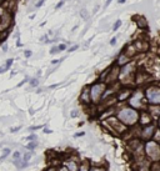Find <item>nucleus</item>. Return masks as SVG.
I'll list each match as a JSON object with an SVG mask.
<instances>
[{"label":"nucleus","mask_w":160,"mask_h":171,"mask_svg":"<svg viewBox=\"0 0 160 171\" xmlns=\"http://www.w3.org/2000/svg\"><path fill=\"white\" fill-rule=\"evenodd\" d=\"M44 171H56V166H51V165H50L49 168H46Z\"/></svg>","instance_id":"2f4dec72"},{"label":"nucleus","mask_w":160,"mask_h":171,"mask_svg":"<svg viewBox=\"0 0 160 171\" xmlns=\"http://www.w3.org/2000/svg\"><path fill=\"white\" fill-rule=\"evenodd\" d=\"M6 50H8V45L4 44V45H3V51H6Z\"/></svg>","instance_id":"79ce46f5"},{"label":"nucleus","mask_w":160,"mask_h":171,"mask_svg":"<svg viewBox=\"0 0 160 171\" xmlns=\"http://www.w3.org/2000/svg\"><path fill=\"white\" fill-rule=\"evenodd\" d=\"M150 164H151V161H149L146 157L140 161L134 162V165H135V171H149Z\"/></svg>","instance_id":"4468645a"},{"label":"nucleus","mask_w":160,"mask_h":171,"mask_svg":"<svg viewBox=\"0 0 160 171\" xmlns=\"http://www.w3.org/2000/svg\"><path fill=\"white\" fill-rule=\"evenodd\" d=\"M13 61H14L13 59H8V60H6V62H5V66H6L8 69H10V66L13 65Z\"/></svg>","instance_id":"c85d7f7f"},{"label":"nucleus","mask_w":160,"mask_h":171,"mask_svg":"<svg viewBox=\"0 0 160 171\" xmlns=\"http://www.w3.org/2000/svg\"><path fill=\"white\" fill-rule=\"evenodd\" d=\"M29 84H30V86H33V87H35V86H38V84H39V80L38 79H30L29 80Z\"/></svg>","instance_id":"b1692460"},{"label":"nucleus","mask_w":160,"mask_h":171,"mask_svg":"<svg viewBox=\"0 0 160 171\" xmlns=\"http://www.w3.org/2000/svg\"><path fill=\"white\" fill-rule=\"evenodd\" d=\"M118 76H119V66L116 64H114L111 66V68H109V73L106 75V78H105L104 82L105 84H114V82L118 81Z\"/></svg>","instance_id":"1a4fd4ad"},{"label":"nucleus","mask_w":160,"mask_h":171,"mask_svg":"<svg viewBox=\"0 0 160 171\" xmlns=\"http://www.w3.org/2000/svg\"><path fill=\"white\" fill-rule=\"evenodd\" d=\"M44 1H45V0H39V1L36 3L35 8H40V6H41V5H43V4H44Z\"/></svg>","instance_id":"4c0bfd02"},{"label":"nucleus","mask_w":160,"mask_h":171,"mask_svg":"<svg viewBox=\"0 0 160 171\" xmlns=\"http://www.w3.org/2000/svg\"><path fill=\"white\" fill-rule=\"evenodd\" d=\"M78 114H79V111H78V110H73V111L70 112V116H71V118H77Z\"/></svg>","instance_id":"7c9ffc66"},{"label":"nucleus","mask_w":160,"mask_h":171,"mask_svg":"<svg viewBox=\"0 0 160 171\" xmlns=\"http://www.w3.org/2000/svg\"><path fill=\"white\" fill-rule=\"evenodd\" d=\"M103 124L115 135H123L124 132L128 130V127H126L121 121H119L116 116H113V115L109 116L106 120H104Z\"/></svg>","instance_id":"20e7f679"},{"label":"nucleus","mask_w":160,"mask_h":171,"mask_svg":"<svg viewBox=\"0 0 160 171\" xmlns=\"http://www.w3.org/2000/svg\"><path fill=\"white\" fill-rule=\"evenodd\" d=\"M22 41H20V39H19V37H18V40H16V46H18V48H20V46H22Z\"/></svg>","instance_id":"ea45409f"},{"label":"nucleus","mask_w":160,"mask_h":171,"mask_svg":"<svg viewBox=\"0 0 160 171\" xmlns=\"http://www.w3.org/2000/svg\"><path fill=\"white\" fill-rule=\"evenodd\" d=\"M136 25H138V28H140V29H146L148 28V21H146V19L144 18V16H136Z\"/></svg>","instance_id":"a211bd4d"},{"label":"nucleus","mask_w":160,"mask_h":171,"mask_svg":"<svg viewBox=\"0 0 160 171\" xmlns=\"http://www.w3.org/2000/svg\"><path fill=\"white\" fill-rule=\"evenodd\" d=\"M80 102L84 105H90L91 99H90V93H89V87H84L81 94H80Z\"/></svg>","instance_id":"2eb2a0df"},{"label":"nucleus","mask_w":160,"mask_h":171,"mask_svg":"<svg viewBox=\"0 0 160 171\" xmlns=\"http://www.w3.org/2000/svg\"><path fill=\"white\" fill-rule=\"evenodd\" d=\"M10 154V150L9 149H4V154H3V156L0 157V161H3V160H5L6 157H8V155Z\"/></svg>","instance_id":"5701e85b"},{"label":"nucleus","mask_w":160,"mask_h":171,"mask_svg":"<svg viewBox=\"0 0 160 171\" xmlns=\"http://www.w3.org/2000/svg\"><path fill=\"white\" fill-rule=\"evenodd\" d=\"M129 61H130V57H129V56H126L124 53H121L120 55H119V57H118V60H116L115 64L120 68V66H123V65H125V64H128Z\"/></svg>","instance_id":"f3484780"},{"label":"nucleus","mask_w":160,"mask_h":171,"mask_svg":"<svg viewBox=\"0 0 160 171\" xmlns=\"http://www.w3.org/2000/svg\"><path fill=\"white\" fill-rule=\"evenodd\" d=\"M63 5H64V1H61V0H60V1H59V3L56 4V6H55V9H60V8H61Z\"/></svg>","instance_id":"f704fd0d"},{"label":"nucleus","mask_w":160,"mask_h":171,"mask_svg":"<svg viewBox=\"0 0 160 171\" xmlns=\"http://www.w3.org/2000/svg\"><path fill=\"white\" fill-rule=\"evenodd\" d=\"M80 15L83 16L84 20H86V19H88V11H86V9H83L81 11H80Z\"/></svg>","instance_id":"bb28decb"},{"label":"nucleus","mask_w":160,"mask_h":171,"mask_svg":"<svg viewBox=\"0 0 160 171\" xmlns=\"http://www.w3.org/2000/svg\"><path fill=\"white\" fill-rule=\"evenodd\" d=\"M116 118L119 121H121L126 127H131L138 124L139 119V111L136 109H133L130 106H124L120 110L116 111Z\"/></svg>","instance_id":"f257e3e1"},{"label":"nucleus","mask_w":160,"mask_h":171,"mask_svg":"<svg viewBox=\"0 0 160 171\" xmlns=\"http://www.w3.org/2000/svg\"><path fill=\"white\" fill-rule=\"evenodd\" d=\"M158 127V123H151L146 126H140V134H139V139L140 140H150L153 137V134L155 129Z\"/></svg>","instance_id":"6e6552de"},{"label":"nucleus","mask_w":160,"mask_h":171,"mask_svg":"<svg viewBox=\"0 0 160 171\" xmlns=\"http://www.w3.org/2000/svg\"><path fill=\"white\" fill-rule=\"evenodd\" d=\"M56 53H59V50H58L56 46H53L51 49H50V54H51V55H54V54H56Z\"/></svg>","instance_id":"c756f323"},{"label":"nucleus","mask_w":160,"mask_h":171,"mask_svg":"<svg viewBox=\"0 0 160 171\" xmlns=\"http://www.w3.org/2000/svg\"><path fill=\"white\" fill-rule=\"evenodd\" d=\"M8 70V68L6 66H1V68H0V74H3V73H5Z\"/></svg>","instance_id":"58836bf2"},{"label":"nucleus","mask_w":160,"mask_h":171,"mask_svg":"<svg viewBox=\"0 0 160 171\" xmlns=\"http://www.w3.org/2000/svg\"><path fill=\"white\" fill-rule=\"evenodd\" d=\"M115 43H116V37H113L110 40V45H115Z\"/></svg>","instance_id":"a19ab883"},{"label":"nucleus","mask_w":160,"mask_h":171,"mask_svg":"<svg viewBox=\"0 0 160 171\" xmlns=\"http://www.w3.org/2000/svg\"><path fill=\"white\" fill-rule=\"evenodd\" d=\"M61 1H65V0H61Z\"/></svg>","instance_id":"09e8293b"},{"label":"nucleus","mask_w":160,"mask_h":171,"mask_svg":"<svg viewBox=\"0 0 160 171\" xmlns=\"http://www.w3.org/2000/svg\"><path fill=\"white\" fill-rule=\"evenodd\" d=\"M144 155L149 161H159L160 160V146L159 143L153 139L146 140L144 143Z\"/></svg>","instance_id":"f03ea898"},{"label":"nucleus","mask_w":160,"mask_h":171,"mask_svg":"<svg viewBox=\"0 0 160 171\" xmlns=\"http://www.w3.org/2000/svg\"><path fill=\"white\" fill-rule=\"evenodd\" d=\"M134 75H135V64L129 61L128 64H125L119 68L118 81H120L121 84H124V85H128L134 79Z\"/></svg>","instance_id":"7ed1b4c3"},{"label":"nucleus","mask_w":160,"mask_h":171,"mask_svg":"<svg viewBox=\"0 0 160 171\" xmlns=\"http://www.w3.org/2000/svg\"><path fill=\"white\" fill-rule=\"evenodd\" d=\"M128 100H129V106L133 107V109H136V110L145 109V106H144V100H145L144 91H141L140 89L133 90V93H131V95H130V98Z\"/></svg>","instance_id":"423d86ee"},{"label":"nucleus","mask_w":160,"mask_h":171,"mask_svg":"<svg viewBox=\"0 0 160 171\" xmlns=\"http://www.w3.org/2000/svg\"><path fill=\"white\" fill-rule=\"evenodd\" d=\"M78 48H79V45H74V46H71V48H69V49H68V51H69V53L75 51V50H77Z\"/></svg>","instance_id":"473e14b6"},{"label":"nucleus","mask_w":160,"mask_h":171,"mask_svg":"<svg viewBox=\"0 0 160 171\" xmlns=\"http://www.w3.org/2000/svg\"><path fill=\"white\" fill-rule=\"evenodd\" d=\"M120 25H121V20H116V21H115V24H114V26H113V30H114V31H116L118 29L120 28Z\"/></svg>","instance_id":"a878e982"},{"label":"nucleus","mask_w":160,"mask_h":171,"mask_svg":"<svg viewBox=\"0 0 160 171\" xmlns=\"http://www.w3.org/2000/svg\"><path fill=\"white\" fill-rule=\"evenodd\" d=\"M84 135H85V132H84V131H80V132H77V134L74 135V137H80V136H84Z\"/></svg>","instance_id":"e433bc0d"},{"label":"nucleus","mask_w":160,"mask_h":171,"mask_svg":"<svg viewBox=\"0 0 160 171\" xmlns=\"http://www.w3.org/2000/svg\"><path fill=\"white\" fill-rule=\"evenodd\" d=\"M88 171H106L105 166H98V165H90V168Z\"/></svg>","instance_id":"aec40b11"},{"label":"nucleus","mask_w":160,"mask_h":171,"mask_svg":"<svg viewBox=\"0 0 160 171\" xmlns=\"http://www.w3.org/2000/svg\"><path fill=\"white\" fill-rule=\"evenodd\" d=\"M134 80H135L136 85H144V84H148V82L151 81V76L144 71H139L134 75Z\"/></svg>","instance_id":"f8f14e48"},{"label":"nucleus","mask_w":160,"mask_h":171,"mask_svg":"<svg viewBox=\"0 0 160 171\" xmlns=\"http://www.w3.org/2000/svg\"><path fill=\"white\" fill-rule=\"evenodd\" d=\"M148 112L151 115L153 120H155V123H158V119H159V115H160V107L159 105H149L148 109Z\"/></svg>","instance_id":"dca6fc26"},{"label":"nucleus","mask_w":160,"mask_h":171,"mask_svg":"<svg viewBox=\"0 0 160 171\" xmlns=\"http://www.w3.org/2000/svg\"><path fill=\"white\" fill-rule=\"evenodd\" d=\"M26 139H28L29 141H35V140H36V135H30V136H28Z\"/></svg>","instance_id":"72a5a7b5"},{"label":"nucleus","mask_w":160,"mask_h":171,"mask_svg":"<svg viewBox=\"0 0 160 171\" xmlns=\"http://www.w3.org/2000/svg\"><path fill=\"white\" fill-rule=\"evenodd\" d=\"M35 147H36V143H35V141H30V143L26 145V149L30 150V151H33V150H34Z\"/></svg>","instance_id":"4be33fe9"},{"label":"nucleus","mask_w":160,"mask_h":171,"mask_svg":"<svg viewBox=\"0 0 160 171\" xmlns=\"http://www.w3.org/2000/svg\"><path fill=\"white\" fill-rule=\"evenodd\" d=\"M0 39H1V31H0Z\"/></svg>","instance_id":"de8ad7c7"},{"label":"nucleus","mask_w":160,"mask_h":171,"mask_svg":"<svg viewBox=\"0 0 160 171\" xmlns=\"http://www.w3.org/2000/svg\"><path fill=\"white\" fill-rule=\"evenodd\" d=\"M106 89V84L103 81H99V82H95L89 87V93H90V99H91V102L94 104H99L100 102V99H102V95L103 93Z\"/></svg>","instance_id":"0eeeda50"},{"label":"nucleus","mask_w":160,"mask_h":171,"mask_svg":"<svg viewBox=\"0 0 160 171\" xmlns=\"http://www.w3.org/2000/svg\"><path fill=\"white\" fill-rule=\"evenodd\" d=\"M90 168V162L88 161V160H84L81 162H79V169L78 171H88Z\"/></svg>","instance_id":"6ab92c4d"},{"label":"nucleus","mask_w":160,"mask_h":171,"mask_svg":"<svg viewBox=\"0 0 160 171\" xmlns=\"http://www.w3.org/2000/svg\"><path fill=\"white\" fill-rule=\"evenodd\" d=\"M31 54H33V53L30 51V50H26V51L24 53V55H25V57H30V56H31Z\"/></svg>","instance_id":"c9c22d12"},{"label":"nucleus","mask_w":160,"mask_h":171,"mask_svg":"<svg viewBox=\"0 0 160 171\" xmlns=\"http://www.w3.org/2000/svg\"><path fill=\"white\" fill-rule=\"evenodd\" d=\"M118 1H119V4H124V3L126 1V0H118Z\"/></svg>","instance_id":"49530a36"},{"label":"nucleus","mask_w":160,"mask_h":171,"mask_svg":"<svg viewBox=\"0 0 160 171\" xmlns=\"http://www.w3.org/2000/svg\"><path fill=\"white\" fill-rule=\"evenodd\" d=\"M44 132H45V134H50L51 130H49V129H44Z\"/></svg>","instance_id":"37998d69"},{"label":"nucleus","mask_w":160,"mask_h":171,"mask_svg":"<svg viewBox=\"0 0 160 171\" xmlns=\"http://www.w3.org/2000/svg\"><path fill=\"white\" fill-rule=\"evenodd\" d=\"M144 96L146 102L150 105H159L160 104V87L158 84H150L144 90Z\"/></svg>","instance_id":"39448f33"},{"label":"nucleus","mask_w":160,"mask_h":171,"mask_svg":"<svg viewBox=\"0 0 160 171\" xmlns=\"http://www.w3.org/2000/svg\"><path fill=\"white\" fill-rule=\"evenodd\" d=\"M56 48H58L59 51H64V50H66V45L65 44H59Z\"/></svg>","instance_id":"cd10ccee"},{"label":"nucleus","mask_w":160,"mask_h":171,"mask_svg":"<svg viewBox=\"0 0 160 171\" xmlns=\"http://www.w3.org/2000/svg\"><path fill=\"white\" fill-rule=\"evenodd\" d=\"M131 93H133V89H130V87H126V86L120 87L115 94L116 101L123 102V101H125V100H128L130 98V95H131Z\"/></svg>","instance_id":"9b49d317"},{"label":"nucleus","mask_w":160,"mask_h":171,"mask_svg":"<svg viewBox=\"0 0 160 171\" xmlns=\"http://www.w3.org/2000/svg\"><path fill=\"white\" fill-rule=\"evenodd\" d=\"M149 171H160V164L159 161H154L150 164V169Z\"/></svg>","instance_id":"412c9836"},{"label":"nucleus","mask_w":160,"mask_h":171,"mask_svg":"<svg viewBox=\"0 0 160 171\" xmlns=\"http://www.w3.org/2000/svg\"><path fill=\"white\" fill-rule=\"evenodd\" d=\"M30 157H31V152H26V154H24L23 161H25V162H29V160H30Z\"/></svg>","instance_id":"393cba45"},{"label":"nucleus","mask_w":160,"mask_h":171,"mask_svg":"<svg viewBox=\"0 0 160 171\" xmlns=\"http://www.w3.org/2000/svg\"><path fill=\"white\" fill-rule=\"evenodd\" d=\"M79 160L78 159H75V157H68L64 162H63V165L66 168V170L68 171H78L79 169Z\"/></svg>","instance_id":"ddd939ff"},{"label":"nucleus","mask_w":160,"mask_h":171,"mask_svg":"<svg viewBox=\"0 0 160 171\" xmlns=\"http://www.w3.org/2000/svg\"><path fill=\"white\" fill-rule=\"evenodd\" d=\"M19 129H20V126H18V127H15V129H11V131H13V132H15V131H18V130H19Z\"/></svg>","instance_id":"a18cd8bd"},{"label":"nucleus","mask_w":160,"mask_h":171,"mask_svg":"<svg viewBox=\"0 0 160 171\" xmlns=\"http://www.w3.org/2000/svg\"><path fill=\"white\" fill-rule=\"evenodd\" d=\"M154 120L151 118V115L148 112L146 109H143L140 112H139V119H138V125L139 126H146V125L151 124Z\"/></svg>","instance_id":"9d476101"},{"label":"nucleus","mask_w":160,"mask_h":171,"mask_svg":"<svg viewBox=\"0 0 160 171\" xmlns=\"http://www.w3.org/2000/svg\"><path fill=\"white\" fill-rule=\"evenodd\" d=\"M113 0H106V3H105V6H109V4H110Z\"/></svg>","instance_id":"c03bdc74"}]
</instances>
